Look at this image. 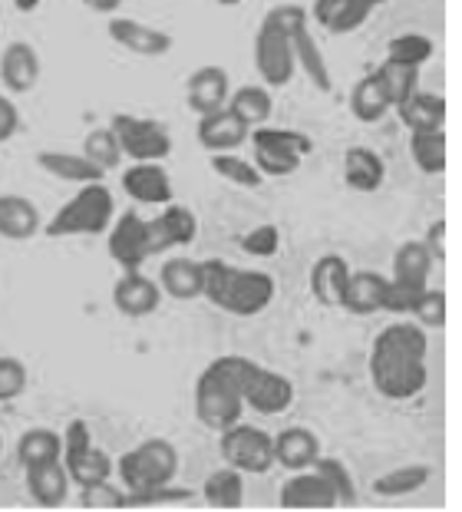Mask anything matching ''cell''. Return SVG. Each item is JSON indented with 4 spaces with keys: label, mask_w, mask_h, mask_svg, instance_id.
Returning a JSON list of instances; mask_svg holds the SVG:
<instances>
[{
    "label": "cell",
    "mask_w": 462,
    "mask_h": 512,
    "mask_svg": "<svg viewBox=\"0 0 462 512\" xmlns=\"http://www.w3.org/2000/svg\"><path fill=\"white\" fill-rule=\"evenodd\" d=\"M274 278L258 268H235L222 258L202 261V298L235 318H255L274 301Z\"/></svg>",
    "instance_id": "obj_1"
},
{
    "label": "cell",
    "mask_w": 462,
    "mask_h": 512,
    "mask_svg": "<svg viewBox=\"0 0 462 512\" xmlns=\"http://www.w3.org/2000/svg\"><path fill=\"white\" fill-rule=\"evenodd\" d=\"M116 219V199L103 182L76 185V192L66 199L50 222L43 225L47 238H80V235H106V228Z\"/></svg>",
    "instance_id": "obj_2"
},
{
    "label": "cell",
    "mask_w": 462,
    "mask_h": 512,
    "mask_svg": "<svg viewBox=\"0 0 462 512\" xmlns=\"http://www.w3.org/2000/svg\"><path fill=\"white\" fill-rule=\"evenodd\" d=\"M116 476L126 493H146V489L169 486L179 476V450L162 437L142 440L116 460Z\"/></svg>",
    "instance_id": "obj_3"
},
{
    "label": "cell",
    "mask_w": 462,
    "mask_h": 512,
    "mask_svg": "<svg viewBox=\"0 0 462 512\" xmlns=\"http://www.w3.org/2000/svg\"><path fill=\"white\" fill-rule=\"evenodd\" d=\"M192 403H195L198 423H205V427L215 433L228 430L231 423H238L241 413H245V400H241L235 380H231V374L222 367L218 357L198 374L195 390H192Z\"/></svg>",
    "instance_id": "obj_4"
},
{
    "label": "cell",
    "mask_w": 462,
    "mask_h": 512,
    "mask_svg": "<svg viewBox=\"0 0 462 512\" xmlns=\"http://www.w3.org/2000/svg\"><path fill=\"white\" fill-rule=\"evenodd\" d=\"M109 129L116 133L119 149H123L126 159H132V162H162V159H169L172 133H169V126L159 123V119L119 113V116H113Z\"/></svg>",
    "instance_id": "obj_5"
},
{
    "label": "cell",
    "mask_w": 462,
    "mask_h": 512,
    "mask_svg": "<svg viewBox=\"0 0 462 512\" xmlns=\"http://www.w3.org/2000/svg\"><path fill=\"white\" fill-rule=\"evenodd\" d=\"M241 400H245L248 410L261 413V417H281L294 403V384L284 374H278V370L248 357L245 374H241Z\"/></svg>",
    "instance_id": "obj_6"
},
{
    "label": "cell",
    "mask_w": 462,
    "mask_h": 512,
    "mask_svg": "<svg viewBox=\"0 0 462 512\" xmlns=\"http://www.w3.org/2000/svg\"><path fill=\"white\" fill-rule=\"evenodd\" d=\"M218 446H222L225 463L245 476H261L274 466V440L261 427H248L241 420L231 423L228 430H222Z\"/></svg>",
    "instance_id": "obj_7"
},
{
    "label": "cell",
    "mask_w": 462,
    "mask_h": 512,
    "mask_svg": "<svg viewBox=\"0 0 462 512\" xmlns=\"http://www.w3.org/2000/svg\"><path fill=\"white\" fill-rule=\"evenodd\" d=\"M370 380L380 397L403 403L426 390L429 367L420 357H370Z\"/></svg>",
    "instance_id": "obj_8"
},
{
    "label": "cell",
    "mask_w": 462,
    "mask_h": 512,
    "mask_svg": "<svg viewBox=\"0 0 462 512\" xmlns=\"http://www.w3.org/2000/svg\"><path fill=\"white\" fill-rule=\"evenodd\" d=\"M106 252L123 271H142V265L152 258L146 219L139 212H119L106 228Z\"/></svg>",
    "instance_id": "obj_9"
},
{
    "label": "cell",
    "mask_w": 462,
    "mask_h": 512,
    "mask_svg": "<svg viewBox=\"0 0 462 512\" xmlns=\"http://www.w3.org/2000/svg\"><path fill=\"white\" fill-rule=\"evenodd\" d=\"M255 67L268 90H281L294 80V53H291V37H284L281 30L268 24L258 27L255 37Z\"/></svg>",
    "instance_id": "obj_10"
},
{
    "label": "cell",
    "mask_w": 462,
    "mask_h": 512,
    "mask_svg": "<svg viewBox=\"0 0 462 512\" xmlns=\"http://www.w3.org/2000/svg\"><path fill=\"white\" fill-rule=\"evenodd\" d=\"M146 235H149V252L162 255L172 248H185L198 238V219L192 209H185L179 202L162 205L159 215L146 219Z\"/></svg>",
    "instance_id": "obj_11"
},
{
    "label": "cell",
    "mask_w": 462,
    "mask_h": 512,
    "mask_svg": "<svg viewBox=\"0 0 462 512\" xmlns=\"http://www.w3.org/2000/svg\"><path fill=\"white\" fill-rule=\"evenodd\" d=\"M106 34L116 47H123L126 53H136V57H146V60L165 57V53L175 47V40L165 34V30L152 27V24H142V20H136V17L113 14L106 24Z\"/></svg>",
    "instance_id": "obj_12"
},
{
    "label": "cell",
    "mask_w": 462,
    "mask_h": 512,
    "mask_svg": "<svg viewBox=\"0 0 462 512\" xmlns=\"http://www.w3.org/2000/svg\"><path fill=\"white\" fill-rule=\"evenodd\" d=\"M281 509H301V512H321V509H337L334 489L327 486V479L311 466V470H297L294 476L284 479L281 493H278Z\"/></svg>",
    "instance_id": "obj_13"
},
{
    "label": "cell",
    "mask_w": 462,
    "mask_h": 512,
    "mask_svg": "<svg viewBox=\"0 0 462 512\" xmlns=\"http://www.w3.org/2000/svg\"><path fill=\"white\" fill-rule=\"evenodd\" d=\"M40 73H43V63L33 43L14 40L0 53V83H4V90L10 96H24L30 90H37Z\"/></svg>",
    "instance_id": "obj_14"
},
{
    "label": "cell",
    "mask_w": 462,
    "mask_h": 512,
    "mask_svg": "<svg viewBox=\"0 0 462 512\" xmlns=\"http://www.w3.org/2000/svg\"><path fill=\"white\" fill-rule=\"evenodd\" d=\"M228 96H231V76L225 67H198L185 80V103L198 116L225 110Z\"/></svg>",
    "instance_id": "obj_15"
},
{
    "label": "cell",
    "mask_w": 462,
    "mask_h": 512,
    "mask_svg": "<svg viewBox=\"0 0 462 512\" xmlns=\"http://www.w3.org/2000/svg\"><path fill=\"white\" fill-rule=\"evenodd\" d=\"M123 192L139 205H169L172 176L162 162H132L123 172Z\"/></svg>",
    "instance_id": "obj_16"
},
{
    "label": "cell",
    "mask_w": 462,
    "mask_h": 512,
    "mask_svg": "<svg viewBox=\"0 0 462 512\" xmlns=\"http://www.w3.org/2000/svg\"><path fill=\"white\" fill-rule=\"evenodd\" d=\"M113 301L126 318H149V314L159 311L162 288H159V281H152L149 275H142V271H123V278H119L113 288Z\"/></svg>",
    "instance_id": "obj_17"
},
{
    "label": "cell",
    "mask_w": 462,
    "mask_h": 512,
    "mask_svg": "<svg viewBox=\"0 0 462 512\" xmlns=\"http://www.w3.org/2000/svg\"><path fill=\"white\" fill-rule=\"evenodd\" d=\"M271 440H274V466H284L288 473L311 470L317 463V456L324 453L317 433L307 427H288Z\"/></svg>",
    "instance_id": "obj_18"
},
{
    "label": "cell",
    "mask_w": 462,
    "mask_h": 512,
    "mask_svg": "<svg viewBox=\"0 0 462 512\" xmlns=\"http://www.w3.org/2000/svg\"><path fill=\"white\" fill-rule=\"evenodd\" d=\"M195 133H198V143H202V149H208V152H238V146H245L251 129L225 106V110L198 116Z\"/></svg>",
    "instance_id": "obj_19"
},
{
    "label": "cell",
    "mask_w": 462,
    "mask_h": 512,
    "mask_svg": "<svg viewBox=\"0 0 462 512\" xmlns=\"http://www.w3.org/2000/svg\"><path fill=\"white\" fill-rule=\"evenodd\" d=\"M370 14H373V7L367 0H314V7H311L314 24L324 27L327 34H334V37L354 34V30L367 24Z\"/></svg>",
    "instance_id": "obj_20"
},
{
    "label": "cell",
    "mask_w": 462,
    "mask_h": 512,
    "mask_svg": "<svg viewBox=\"0 0 462 512\" xmlns=\"http://www.w3.org/2000/svg\"><path fill=\"white\" fill-rule=\"evenodd\" d=\"M37 166L47 172V176L70 182V185H90V182H103L106 172L83 156V152H60V149H40L37 152Z\"/></svg>",
    "instance_id": "obj_21"
},
{
    "label": "cell",
    "mask_w": 462,
    "mask_h": 512,
    "mask_svg": "<svg viewBox=\"0 0 462 512\" xmlns=\"http://www.w3.org/2000/svg\"><path fill=\"white\" fill-rule=\"evenodd\" d=\"M24 473H27V493L37 506L60 509L66 503V496H70V473H66L63 460L30 466Z\"/></svg>",
    "instance_id": "obj_22"
},
{
    "label": "cell",
    "mask_w": 462,
    "mask_h": 512,
    "mask_svg": "<svg viewBox=\"0 0 462 512\" xmlns=\"http://www.w3.org/2000/svg\"><path fill=\"white\" fill-rule=\"evenodd\" d=\"M350 265L344 255H321L311 268V294L321 308H340L347 291Z\"/></svg>",
    "instance_id": "obj_23"
},
{
    "label": "cell",
    "mask_w": 462,
    "mask_h": 512,
    "mask_svg": "<svg viewBox=\"0 0 462 512\" xmlns=\"http://www.w3.org/2000/svg\"><path fill=\"white\" fill-rule=\"evenodd\" d=\"M159 288L172 301H198L202 298V261L175 255L159 268Z\"/></svg>",
    "instance_id": "obj_24"
},
{
    "label": "cell",
    "mask_w": 462,
    "mask_h": 512,
    "mask_svg": "<svg viewBox=\"0 0 462 512\" xmlns=\"http://www.w3.org/2000/svg\"><path fill=\"white\" fill-rule=\"evenodd\" d=\"M383 294H387V275H380V271H350L340 308L357 314V318H367V314L383 311Z\"/></svg>",
    "instance_id": "obj_25"
},
{
    "label": "cell",
    "mask_w": 462,
    "mask_h": 512,
    "mask_svg": "<svg viewBox=\"0 0 462 512\" xmlns=\"http://www.w3.org/2000/svg\"><path fill=\"white\" fill-rule=\"evenodd\" d=\"M40 228V209L30 199H24V195H0V238L27 242Z\"/></svg>",
    "instance_id": "obj_26"
},
{
    "label": "cell",
    "mask_w": 462,
    "mask_h": 512,
    "mask_svg": "<svg viewBox=\"0 0 462 512\" xmlns=\"http://www.w3.org/2000/svg\"><path fill=\"white\" fill-rule=\"evenodd\" d=\"M383 179H387V166H383L377 149L350 146L344 152V182L354 192H377Z\"/></svg>",
    "instance_id": "obj_27"
},
{
    "label": "cell",
    "mask_w": 462,
    "mask_h": 512,
    "mask_svg": "<svg viewBox=\"0 0 462 512\" xmlns=\"http://www.w3.org/2000/svg\"><path fill=\"white\" fill-rule=\"evenodd\" d=\"M291 53H294V70H301L307 80L314 83V90H321V93L334 90V80H330V67H327L321 47H317L311 27L297 30V34L291 37Z\"/></svg>",
    "instance_id": "obj_28"
},
{
    "label": "cell",
    "mask_w": 462,
    "mask_h": 512,
    "mask_svg": "<svg viewBox=\"0 0 462 512\" xmlns=\"http://www.w3.org/2000/svg\"><path fill=\"white\" fill-rule=\"evenodd\" d=\"M433 265H436V258L429 255V248L423 242H403L393 252L390 278L403 281V285H413V288H429Z\"/></svg>",
    "instance_id": "obj_29"
},
{
    "label": "cell",
    "mask_w": 462,
    "mask_h": 512,
    "mask_svg": "<svg viewBox=\"0 0 462 512\" xmlns=\"http://www.w3.org/2000/svg\"><path fill=\"white\" fill-rule=\"evenodd\" d=\"M202 499L212 509H241L245 506V473L228 463L222 470H212L202 483Z\"/></svg>",
    "instance_id": "obj_30"
},
{
    "label": "cell",
    "mask_w": 462,
    "mask_h": 512,
    "mask_svg": "<svg viewBox=\"0 0 462 512\" xmlns=\"http://www.w3.org/2000/svg\"><path fill=\"white\" fill-rule=\"evenodd\" d=\"M403 126L416 133V129H446V100L439 93H423L416 90L410 100L396 106Z\"/></svg>",
    "instance_id": "obj_31"
},
{
    "label": "cell",
    "mask_w": 462,
    "mask_h": 512,
    "mask_svg": "<svg viewBox=\"0 0 462 512\" xmlns=\"http://www.w3.org/2000/svg\"><path fill=\"white\" fill-rule=\"evenodd\" d=\"M63 466H66V473H70V483H76V486L113 479V456L106 450H99L96 443L83 446V450H76V453H66Z\"/></svg>",
    "instance_id": "obj_32"
},
{
    "label": "cell",
    "mask_w": 462,
    "mask_h": 512,
    "mask_svg": "<svg viewBox=\"0 0 462 512\" xmlns=\"http://www.w3.org/2000/svg\"><path fill=\"white\" fill-rule=\"evenodd\" d=\"M251 139V149H268V152H281V156H294V159H304L307 152L314 149V139L307 133H297V129L288 126H255L248 133Z\"/></svg>",
    "instance_id": "obj_33"
},
{
    "label": "cell",
    "mask_w": 462,
    "mask_h": 512,
    "mask_svg": "<svg viewBox=\"0 0 462 512\" xmlns=\"http://www.w3.org/2000/svg\"><path fill=\"white\" fill-rule=\"evenodd\" d=\"M429 470L426 463H406V466H396V470H387L373 479V493L383 496V499H403V496H413L429 483Z\"/></svg>",
    "instance_id": "obj_34"
},
{
    "label": "cell",
    "mask_w": 462,
    "mask_h": 512,
    "mask_svg": "<svg viewBox=\"0 0 462 512\" xmlns=\"http://www.w3.org/2000/svg\"><path fill=\"white\" fill-rule=\"evenodd\" d=\"M390 110L393 106L387 100V93H383L377 73H367L363 80L354 83V90H350V113H354V119L373 126V123H380Z\"/></svg>",
    "instance_id": "obj_35"
},
{
    "label": "cell",
    "mask_w": 462,
    "mask_h": 512,
    "mask_svg": "<svg viewBox=\"0 0 462 512\" xmlns=\"http://www.w3.org/2000/svg\"><path fill=\"white\" fill-rule=\"evenodd\" d=\"M53 460H63V440L57 430L33 427L17 440V463L24 466V470L40 463H53Z\"/></svg>",
    "instance_id": "obj_36"
},
{
    "label": "cell",
    "mask_w": 462,
    "mask_h": 512,
    "mask_svg": "<svg viewBox=\"0 0 462 512\" xmlns=\"http://www.w3.org/2000/svg\"><path fill=\"white\" fill-rule=\"evenodd\" d=\"M225 106H228V110L235 113L248 129L264 126V123L271 119V110H274L268 86H241V90H231V96H228V103H225Z\"/></svg>",
    "instance_id": "obj_37"
},
{
    "label": "cell",
    "mask_w": 462,
    "mask_h": 512,
    "mask_svg": "<svg viewBox=\"0 0 462 512\" xmlns=\"http://www.w3.org/2000/svg\"><path fill=\"white\" fill-rule=\"evenodd\" d=\"M410 156L426 176L446 172V129H416L410 133Z\"/></svg>",
    "instance_id": "obj_38"
},
{
    "label": "cell",
    "mask_w": 462,
    "mask_h": 512,
    "mask_svg": "<svg viewBox=\"0 0 462 512\" xmlns=\"http://www.w3.org/2000/svg\"><path fill=\"white\" fill-rule=\"evenodd\" d=\"M208 169H212L218 179L238 185V189H261V182H264V176L258 172L255 162L238 156V152H212Z\"/></svg>",
    "instance_id": "obj_39"
},
{
    "label": "cell",
    "mask_w": 462,
    "mask_h": 512,
    "mask_svg": "<svg viewBox=\"0 0 462 512\" xmlns=\"http://www.w3.org/2000/svg\"><path fill=\"white\" fill-rule=\"evenodd\" d=\"M377 80L383 86V93H387L390 106L396 110L403 100H410V96L420 90V70L416 67H403V63H393V60H383L377 67Z\"/></svg>",
    "instance_id": "obj_40"
},
{
    "label": "cell",
    "mask_w": 462,
    "mask_h": 512,
    "mask_svg": "<svg viewBox=\"0 0 462 512\" xmlns=\"http://www.w3.org/2000/svg\"><path fill=\"white\" fill-rule=\"evenodd\" d=\"M314 470L327 479V486L334 489L337 506H354L357 503V479L350 473V466L340 460V456H317Z\"/></svg>",
    "instance_id": "obj_41"
},
{
    "label": "cell",
    "mask_w": 462,
    "mask_h": 512,
    "mask_svg": "<svg viewBox=\"0 0 462 512\" xmlns=\"http://www.w3.org/2000/svg\"><path fill=\"white\" fill-rule=\"evenodd\" d=\"M433 40L426 34H396L390 43H387V60L393 63H403V67H426L429 60H433Z\"/></svg>",
    "instance_id": "obj_42"
},
{
    "label": "cell",
    "mask_w": 462,
    "mask_h": 512,
    "mask_svg": "<svg viewBox=\"0 0 462 512\" xmlns=\"http://www.w3.org/2000/svg\"><path fill=\"white\" fill-rule=\"evenodd\" d=\"M83 156L90 159V162H96L99 169L103 172H113L119 162H123L126 156H123V149H119V139H116V133L109 126H99V129H93V133H86V139H83Z\"/></svg>",
    "instance_id": "obj_43"
},
{
    "label": "cell",
    "mask_w": 462,
    "mask_h": 512,
    "mask_svg": "<svg viewBox=\"0 0 462 512\" xmlns=\"http://www.w3.org/2000/svg\"><path fill=\"white\" fill-rule=\"evenodd\" d=\"M410 318L420 324L423 331H439L446 324V291L443 288H426L410 311Z\"/></svg>",
    "instance_id": "obj_44"
},
{
    "label": "cell",
    "mask_w": 462,
    "mask_h": 512,
    "mask_svg": "<svg viewBox=\"0 0 462 512\" xmlns=\"http://www.w3.org/2000/svg\"><path fill=\"white\" fill-rule=\"evenodd\" d=\"M241 252L251 255V258H274L281 252V232L278 225L264 222V225H255L251 232L241 235Z\"/></svg>",
    "instance_id": "obj_45"
},
{
    "label": "cell",
    "mask_w": 462,
    "mask_h": 512,
    "mask_svg": "<svg viewBox=\"0 0 462 512\" xmlns=\"http://www.w3.org/2000/svg\"><path fill=\"white\" fill-rule=\"evenodd\" d=\"M27 390V364L20 357L0 354V403L17 400Z\"/></svg>",
    "instance_id": "obj_46"
},
{
    "label": "cell",
    "mask_w": 462,
    "mask_h": 512,
    "mask_svg": "<svg viewBox=\"0 0 462 512\" xmlns=\"http://www.w3.org/2000/svg\"><path fill=\"white\" fill-rule=\"evenodd\" d=\"M189 496H192L189 489H175L172 483L159 489H146V493H126L123 489V509H152L165 503H182V499H189Z\"/></svg>",
    "instance_id": "obj_47"
},
{
    "label": "cell",
    "mask_w": 462,
    "mask_h": 512,
    "mask_svg": "<svg viewBox=\"0 0 462 512\" xmlns=\"http://www.w3.org/2000/svg\"><path fill=\"white\" fill-rule=\"evenodd\" d=\"M426 288H413V285H403V281H393L387 278V294H383V311L396 314V318H410V311L416 308L420 294Z\"/></svg>",
    "instance_id": "obj_48"
},
{
    "label": "cell",
    "mask_w": 462,
    "mask_h": 512,
    "mask_svg": "<svg viewBox=\"0 0 462 512\" xmlns=\"http://www.w3.org/2000/svg\"><path fill=\"white\" fill-rule=\"evenodd\" d=\"M80 506L83 509H123V489L113 486V479L80 486Z\"/></svg>",
    "instance_id": "obj_49"
},
{
    "label": "cell",
    "mask_w": 462,
    "mask_h": 512,
    "mask_svg": "<svg viewBox=\"0 0 462 512\" xmlns=\"http://www.w3.org/2000/svg\"><path fill=\"white\" fill-rule=\"evenodd\" d=\"M251 162L258 166V172L264 179H284L291 172L301 169L304 159H294V156H281V152H268V149H251Z\"/></svg>",
    "instance_id": "obj_50"
},
{
    "label": "cell",
    "mask_w": 462,
    "mask_h": 512,
    "mask_svg": "<svg viewBox=\"0 0 462 512\" xmlns=\"http://www.w3.org/2000/svg\"><path fill=\"white\" fill-rule=\"evenodd\" d=\"M261 24H268L274 30H281L284 37H294L297 30H304L307 27V10L304 7H297V4H278V7H271L268 14H264Z\"/></svg>",
    "instance_id": "obj_51"
},
{
    "label": "cell",
    "mask_w": 462,
    "mask_h": 512,
    "mask_svg": "<svg viewBox=\"0 0 462 512\" xmlns=\"http://www.w3.org/2000/svg\"><path fill=\"white\" fill-rule=\"evenodd\" d=\"M20 133V110L7 93H0V143H10Z\"/></svg>",
    "instance_id": "obj_52"
},
{
    "label": "cell",
    "mask_w": 462,
    "mask_h": 512,
    "mask_svg": "<svg viewBox=\"0 0 462 512\" xmlns=\"http://www.w3.org/2000/svg\"><path fill=\"white\" fill-rule=\"evenodd\" d=\"M60 440H63V456H66V453H76V450H83V446H90L93 433L86 427V420H70Z\"/></svg>",
    "instance_id": "obj_53"
},
{
    "label": "cell",
    "mask_w": 462,
    "mask_h": 512,
    "mask_svg": "<svg viewBox=\"0 0 462 512\" xmlns=\"http://www.w3.org/2000/svg\"><path fill=\"white\" fill-rule=\"evenodd\" d=\"M429 248V255H433L436 261H443L446 258V219H436L433 225H429V232H426V242Z\"/></svg>",
    "instance_id": "obj_54"
},
{
    "label": "cell",
    "mask_w": 462,
    "mask_h": 512,
    "mask_svg": "<svg viewBox=\"0 0 462 512\" xmlns=\"http://www.w3.org/2000/svg\"><path fill=\"white\" fill-rule=\"evenodd\" d=\"M83 7H90L93 14H106V17H113L119 7H123V0H80Z\"/></svg>",
    "instance_id": "obj_55"
},
{
    "label": "cell",
    "mask_w": 462,
    "mask_h": 512,
    "mask_svg": "<svg viewBox=\"0 0 462 512\" xmlns=\"http://www.w3.org/2000/svg\"><path fill=\"white\" fill-rule=\"evenodd\" d=\"M47 0H14V7L20 10V14H33L37 7H43Z\"/></svg>",
    "instance_id": "obj_56"
},
{
    "label": "cell",
    "mask_w": 462,
    "mask_h": 512,
    "mask_svg": "<svg viewBox=\"0 0 462 512\" xmlns=\"http://www.w3.org/2000/svg\"><path fill=\"white\" fill-rule=\"evenodd\" d=\"M218 7H235V4H241V0H215Z\"/></svg>",
    "instance_id": "obj_57"
},
{
    "label": "cell",
    "mask_w": 462,
    "mask_h": 512,
    "mask_svg": "<svg viewBox=\"0 0 462 512\" xmlns=\"http://www.w3.org/2000/svg\"><path fill=\"white\" fill-rule=\"evenodd\" d=\"M367 4H370V7H373V10H377V7H380V4H390V0H367Z\"/></svg>",
    "instance_id": "obj_58"
},
{
    "label": "cell",
    "mask_w": 462,
    "mask_h": 512,
    "mask_svg": "<svg viewBox=\"0 0 462 512\" xmlns=\"http://www.w3.org/2000/svg\"><path fill=\"white\" fill-rule=\"evenodd\" d=\"M0 463H4V437H0Z\"/></svg>",
    "instance_id": "obj_59"
}]
</instances>
